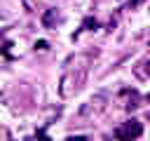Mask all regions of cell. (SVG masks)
Masks as SVG:
<instances>
[{"label":"cell","mask_w":150,"mask_h":141,"mask_svg":"<svg viewBox=\"0 0 150 141\" xmlns=\"http://www.w3.org/2000/svg\"><path fill=\"white\" fill-rule=\"evenodd\" d=\"M84 75H87V68H84V66H80V70H77V73H73V70H66V75L61 78V87H59L61 96H63V99L73 96V94H75V92L82 87V82H84Z\"/></svg>","instance_id":"obj_1"},{"label":"cell","mask_w":150,"mask_h":141,"mask_svg":"<svg viewBox=\"0 0 150 141\" xmlns=\"http://www.w3.org/2000/svg\"><path fill=\"white\" fill-rule=\"evenodd\" d=\"M54 19H56V9H49V12H47V14L42 16V24H45V26L49 28V26L54 24Z\"/></svg>","instance_id":"obj_3"},{"label":"cell","mask_w":150,"mask_h":141,"mask_svg":"<svg viewBox=\"0 0 150 141\" xmlns=\"http://www.w3.org/2000/svg\"><path fill=\"white\" fill-rule=\"evenodd\" d=\"M35 49H47V42H35Z\"/></svg>","instance_id":"obj_4"},{"label":"cell","mask_w":150,"mask_h":141,"mask_svg":"<svg viewBox=\"0 0 150 141\" xmlns=\"http://www.w3.org/2000/svg\"><path fill=\"white\" fill-rule=\"evenodd\" d=\"M0 136H9V132L7 129H0Z\"/></svg>","instance_id":"obj_5"},{"label":"cell","mask_w":150,"mask_h":141,"mask_svg":"<svg viewBox=\"0 0 150 141\" xmlns=\"http://www.w3.org/2000/svg\"><path fill=\"white\" fill-rule=\"evenodd\" d=\"M115 136H141V125H138L136 120H131L124 129H117Z\"/></svg>","instance_id":"obj_2"}]
</instances>
